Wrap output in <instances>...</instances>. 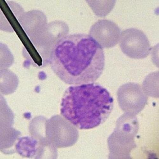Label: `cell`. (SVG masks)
I'll return each instance as SVG.
<instances>
[{
  "mask_svg": "<svg viewBox=\"0 0 159 159\" xmlns=\"http://www.w3.org/2000/svg\"><path fill=\"white\" fill-rule=\"evenodd\" d=\"M87 2L97 16L104 17L107 15L112 9L116 2L115 1H88Z\"/></svg>",
  "mask_w": 159,
  "mask_h": 159,
  "instance_id": "cell-11",
  "label": "cell"
},
{
  "mask_svg": "<svg viewBox=\"0 0 159 159\" xmlns=\"http://www.w3.org/2000/svg\"><path fill=\"white\" fill-rule=\"evenodd\" d=\"M142 88L147 96L159 98V72L148 75L144 80Z\"/></svg>",
  "mask_w": 159,
  "mask_h": 159,
  "instance_id": "cell-10",
  "label": "cell"
},
{
  "mask_svg": "<svg viewBox=\"0 0 159 159\" xmlns=\"http://www.w3.org/2000/svg\"><path fill=\"white\" fill-rule=\"evenodd\" d=\"M113 102L109 92L98 84L71 86L62 97L61 114L79 129H91L107 120Z\"/></svg>",
  "mask_w": 159,
  "mask_h": 159,
  "instance_id": "cell-2",
  "label": "cell"
},
{
  "mask_svg": "<svg viewBox=\"0 0 159 159\" xmlns=\"http://www.w3.org/2000/svg\"><path fill=\"white\" fill-rule=\"evenodd\" d=\"M47 119L43 116L35 117L31 121L29 126V131L31 136L38 141L48 139L46 134V124Z\"/></svg>",
  "mask_w": 159,
  "mask_h": 159,
  "instance_id": "cell-9",
  "label": "cell"
},
{
  "mask_svg": "<svg viewBox=\"0 0 159 159\" xmlns=\"http://www.w3.org/2000/svg\"><path fill=\"white\" fill-rule=\"evenodd\" d=\"M139 129L136 115L125 113L117 121L116 126L108 139L110 159H131L136 148L135 138Z\"/></svg>",
  "mask_w": 159,
  "mask_h": 159,
  "instance_id": "cell-3",
  "label": "cell"
},
{
  "mask_svg": "<svg viewBox=\"0 0 159 159\" xmlns=\"http://www.w3.org/2000/svg\"><path fill=\"white\" fill-rule=\"evenodd\" d=\"M119 42L123 53L131 58L144 59L149 56L151 51L147 37L137 29L131 28L123 31Z\"/></svg>",
  "mask_w": 159,
  "mask_h": 159,
  "instance_id": "cell-6",
  "label": "cell"
},
{
  "mask_svg": "<svg viewBox=\"0 0 159 159\" xmlns=\"http://www.w3.org/2000/svg\"><path fill=\"white\" fill-rule=\"evenodd\" d=\"M46 134L48 141L57 148L72 146L77 142L79 136L76 127L58 115L47 120Z\"/></svg>",
  "mask_w": 159,
  "mask_h": 159,
  "instance_id": "cell-4",
  "label": "cell"
},
{
  "mask_svg": "<svg viewBox=\"0 0 159 159\" xmlns=\"http://www.w3.org/2000/svg\"><path fill=\"white\" fill-rule=\"evenodd\" d=\"M39 143L38 140L32 136L19 138L15 145V150L20 156L35 158Z\"/></svg>",
  "mask_w": 159,
  "mask_h": 159,
  "instance_id": "cell-8",
  "label": "cell"
},
{
  "mask_svg": "<svg viewBox=\"0 0 159 159\" xmlns=\"http://www.w3.org/2000/svg\"><path fill=\"white\" fill-rule=\"evenodd\" d=\"M117 99L119 107L124 112L136 115L144 108L148 97L140 84L129 83L118 89Z\"/></svg>",
  "mask_w": 159,
  "mask_h": 159,
  "instance_id": "cell-5",
  "label": "cell"
},
{
  "mask_svg": "<svg viewBox=\"0 0 159 159\" xmlns=\"http://www.w3.org/2000/svg\"><path fill=\"white\" fill-rule=\"evenodd\" d=\"M102 48L89 35H66L56 43L49 64L61 80L69 85L90 84L96 81L104 70Z\"/></svg>",
  "mask_w": 159,
  "mask_h": 159,
  "instance_id": "cell-1",
  "label": "cell"
},
{
  "mask_svg": "<svg viewBox=\"0 0 159 159\" xmlns=\"http://www.w3.org/2000/svg\"><path fill=\"white\" fill-rule=\"evenodd\" d=\"M121 31L114 22L108 20H99L93 25L89 35L102 48H110L119 42Z\"/></svg>",
  "mask_w": 159,
  "mask_h": 159,
  "instance_id": "cell-7",
  "label": "cell"
}]
</instances>
